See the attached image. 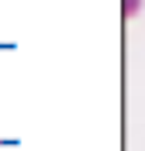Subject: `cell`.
Masks as SVG:
<instances>
[{
	"label": "cell",
	"mask_w": 145,
	"mask_h": 151,
	"mask_svg": "<svg viewBox=\"0 0 145 151\" xmlns=\"http://www.w3.org/2000/svg\"><path fill=\"white\" fill-rule=\"evenodd\" d=\"M135 7H138V0H125V14H131Z\"/></svg>",
	"instance_id": "cell-1"
}]
</instances>
